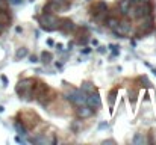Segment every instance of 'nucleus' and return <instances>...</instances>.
Here are the masks:
<instances>
[{
  "instance_id": "nucleus-1",
  "label": "nucleus",
  "mask_w": 156,
  "mask_h": 145,
  "mask_svg": "<svg viewBox=\"0 0 156 145\" xmlns=\"http://www.w3.org/2000/svg\"><path fill=\"white\" fill-rule=\"evenodd\" d=\"M40 27L46 32H53L59 27V18L53 15V12H43L41 17H38Z\"/></svg>"
},
{
  "instance_id": "nucleus-2",
  "label": "nucleus",
  "mask_w": 156,
  "mask_h": 145,
  "mask_svg": "<svg viewBox=\"0 0 156 145\" xmlns=\"http://www.w3.org/2000/svg\"><path fill=\"white\" fill-rule=\"evenodd\" d=\"M87 95H88V94H85L82 89H77V88H73V86H70V89L64 92L65 100H68L70 103H73V104H76V106L85 104Z\"/></svg>"
},
{
  "instance_id": "nucleus-3",
  "label": "nucleus",
  "mask_w": 156,
  "mask_h": 145,
  "mask_svg": "<svg viewBox=\"0 0 156 145\" xmlns=\"http://www.w3.org/2000/svg\"><path fill=\"white\" fill-rule=\"evenodd\" d=\"M34 79L27 77V79H21L17 86H15V92L20 95V98H26V97L32 95V88H34Z\"/></svg>"
},
{
  "instance_id": "nucleus-4",
  "label": "nucleus",
  "mask_w": 156,
  "mask_h": 145,
  "mask_svg": "<svg viewBox=\"0 0 156 145\" xmlns=\"http://www.w3.org/2000/svg\"><path fill=\"white\" fill-rule=\"evenodd\" d=\"M130 30H132V27H130V24H129L127 21H120V23L112 29V33H114L117 38H127V36L130 35Z\"/></svg>"
},
{
  "instance_id": "nucleus-5",
  "label": "nucleus",
  "mask_w": 156,
  "mask_h": 145,
  "mask_svg": "<svg viewBox=\"0 0 156 145\" xmlns=\"http://www.w3.org/2000/svg\"><path fill=\"white\" fill-rule=\"evenodd\" d=\"M85 104H88L91 109H102V98H100V95H99L97 89L87 95V101H85Z\"/></svg>"
},
{
  "instance_id": "nucleus-6",
  "label": "nucleus",
  "mask_w": 156,
  "mask_h": 145,
  "mask_svg": "<svg viewBox=\"0 0 156 145\" xmlns=\"http://www.w3.org/2000/svg\"><path fill=\"white\" fill-rule=\"evenodd\" d=\"M76 115H77L79 119H88L94 115V109H91L88 104H80L76 109Z\"/></svg>"
},
{
  "instance_id": "nucleus-7",
  "label": "nucleus",
  "mask_w": 156,
  "mask_h": 145,
  "mask_svg": "<svg viewBox=\"0 0 156 145\" xmlns=\"http://www.w3.org/2000/svg\"><path fill=\"white\" fill-rule=\"evenodd\" d=\"M58 29L62 30L64 33H70V32H74V30H76V24H74L70 18H61Z\"/></svg>"
},
{
  "instance_id": "nucleus-8",
  "label": "nucleus",
  "mask_w": 156,
  "mask_h": 145,
  "mask_svg": "<svg viewBox=\"0 0 156 145\" xmlns=\"http://www.w3.org/2000/svg\"><path fill=\"white\" fill-rule=\"evenodd\" d=\"M93 15L94 17H97V15H105L106 12H108V5H106V2H103V0H100V2H97L94 6H93Z\"/></svg>"
},
{
  "instance_id": "nucleus-9",
  "label": "nucleus",
  "mask_w": 156,
  "mask_h": 145,
  "mask_svg": "<svg viewBox=\"0 0 156 145\" xmlns=\"http://www.w3.org/2000/svg\"><path fill=\"white\" fill-rule=\"evenodd\" d=\"M40 60H41L43 64L49 65V64H50V62L53 60V53H52V51H49V50H44V51H41V54H40Z\"/></svg>"
},
{
  "instance_id": "nucleus-10",
  "label": "nucleus",
  "mask_w": 156,
  "mask_h": 145,
  "mask_svg": "<svg viewBox=\"0 0 156 145\" xmlns=\"http://www.w3.org/2000/svg\"><path fill=\"white\" fill-rule=\"evenodd\" d=\"M130 6H132V0H121V2H120V5H118V9L121 11V14H123V15H127V12H129Z\"/></svg>"
},
{
  "instance_id": "nucleus-11",
  "label": "nucleus",
  "mask_w": 156,
  "mask_h": 145,
  "mask_svg": "<svg viewBox=\"0 0 156 145\" xmlns=\"http://www.w3.org/2000/svg\"><path fill=\"white\" fill-rule=\"evenodd\" d=\"M14 129L17 130V133H18L20 136H27V129L24 127V124H23V123L15 121V123H14Z\"/></svg>"
},
{
  "instance_id": "nucleus-12",
  "label": "nucleus",
  "mask_w": 156,
  "mask_h": 145,
  "mask_svg": "<svg viewBox=\"0 0 156 145\" xmlns=\"http://www.w3.org/2000/svg\"><path fill=\"white\" fill-rule=\"evenodd\" d=\"M146 142H147V141H146L144 133H141V132L135 133V136H133V139H132V144L133 145H144Z\"/></svg>"
},
{
  "instance_id": "nucleus-13",
  "label": "nucleus",
  "mask_w": 156,
  "mask_h": 145,
  "mask_svg": "<svg viewBox=\"0 0 156 145\" xmlns=\"http://www.w3.org/2000/svg\"><path fill=\"white\" fill-rule=\"evenodd\" d=\"M27 56H29V50L26 47H20L15 51V60H21V59H24Z\"/></svg>"
},
{
  "instance_id": "nucleus-14",
  "label": "nucleus",
  "mask_w": 156,
  "mask_h": 145,
  "mask_svg": "<svg viewBox=\"0 0 156 145\" xmlns=\"http://www.w3.org/2000/svg\"><path fill=\"white\" fill-rule=\"evenodd\" d=\"M118 23H120V20H118L117 17H108V18H106V21H105L106 27H108V29H111V30H112Z\"/></svg>"
},
{
  "instance_id": "nucleus-15",
  "label": "nucleus",
  "mask_w": 156,
  "mask_h": 145,
  "mask_svg": "<svg viewBox=\"0 0 156 145\" xmlns=\"http://www.w3.org/2000/svg\"><path fill=\"white\" fill-rule=\"evenodd\" d=\"M80 89H82L85 94H91L93 91H96V86H94L91 82H83L82 86H80Z\"/></svg>"
},
{
  "instance_id": "nucleus-16",
  "label": "nucleus",
  "mask_w": 156,
  "mask_h": 145,
  "mask_svg": "<svg viewBox=\"0 0 156 145\" xmlns=\"http://www.w3.org/2000/svg\"><path fill=\"white\" fill-rule=\"evenodd\" d=\"M117 94H118V91L117 89H112L109 94H108V101H109V107H111V110L114 109V106H115V98H117Z\"/></svg>"
},
{
  "instance_id": "nucleus-17",
  "label": "nucleus",
  "mask_w": 156,
  "mask_h": 145,
  "mask_svg": "<svg viewBox=\"0 0 156 145\" xmlns=\"http://www.w3.org/2000/svg\"><path fill=\"white\" fill-rule=\"evenodd\" d=\"M127 95H129V100H130L132 103H135V101H136V97H138V91H136V89H130V91L127 92Z\"/></svg>"
},
{
  "instance_id": "nucleus-18",
  "label": "nucleus",
  "mask_w": 156,
  "mask_h": 145,
  "mask_svg": "<svg viewBox=\"0 0 156 145\" xmlns=\"http://www.w3.org/2000/svg\"><path fill=\"white\" fill-rule=\"evenodd\" d=\"M109 50L112 51V56H118V54H120V46H115V44H109Z\"/></svg>"
},
{
  "instance_id": "nucleus-19",
  "label": "nucleus",
  "mask_w": 156,
  "mask_h": 145,
  "mask_svg": "<svg viewBox=\"0 0 156 145\" xmlns=\"http://www.w3.org/2000/svg\"><path fill=\"white\" fill-rule=\"evenodd\" d=\"M27 59H29V62H30V64H38V62H40V57H38V56H35V54L27 56Z\"/></svg>"
},
{
  "instance_id": "nucleus-20",
  "label": "nucleus",
  "mask_w": 156,
  "mask_h": 145,
  "mask_svg": "<svg viewBox=\"0 0 156 145\" xmlns=\"http://www.w3.org/2000/svg\"><path fill=\"white\" fill-rule=\"evenodd\" d=\"M108 129H109V123L108 121H102L99 124V130H108Z\"/></svg>"
},
{
  "instance_id": "nucleus-21",
  "label": "nucleus",
  "mask_w": 156,
  "mask_h": 145,
  "mask_svg": "<svg viewBox=\"0 0 156 145\" xmlns=\"http://www.w3.org/2000/svg\"><path fill=\"white\" fill-rule=\"evenodd\" d=\"M90 53H91V48L90 47H83L80 50V54H90Z\"/></svg>"
},
{
  "instance_id": "nucleus-22",
  "label": "nucleus",
  "mask_w": 156,
  "mask_h": 145,
  "mask_svg": "<svg viewBox=\"0 0 156 145\" xmlns=\"http://www.w3.org/2000/svg\"><path fill=\"white\" fill-rule=\"evenodd\" d=\"M0 79H2V83H3V86H8V83H9V82H8V77L2 74V76H0Z\"/></svg>"
},
{
  "instance_id": "nucleus-23",
  "label": "nucleus",
  "mask_w": 156,
  "mask_h": 145,
  "mask_svg": "<svg viewBox=\"0 0 156 145\" xmlns=\"http://www.w3.org/2000/svg\"><path fill=\"white\" fill-rule=\"evenodd\" d=\"M8 2H9L12 6H17V5H21V3H23V0H8Z\"/></svg>"
},
{
  "instance_id": "nucleus-24",
  "label": "nucleus",
  "mask_w": 156,
  "mask_h": 145,
  "mask_svg": "<svg viewBox=\"0 0 156 145\" xmlns=\"http://www.w3.org/2000/svg\"><path fill=\"white\" fill-rule=\"evenodd\" d=\"M97 51L103 54V53H106V47H103V46H99V47H97Z\"/></svg>"
},
{
  "instance_id": "nucleus-25",
  "label": "nucleus",
  "mask_w": 156,
  "mask_h": 145,
  "mask_svg": "<svg viewBox=\"0 0 156 145\" xmlns=\"http://www.w3.org/2000/svg\"><path fill=\"white\" fill-rule=\"evenodd\" d=\"M15 142H18V144H23V142H24V139H23V138L18 135V136H15Z\"/></svg>"
},
{
  "instance_id": "nucleus-26",
  "label": "nucleus",
  "mask_w": 156,
  "mask_h": 145,
  "mask_svg": "<svg viewBox=\"0 0 156 145\" xmlns=\"http://www.w3.org/2000/svg\"><path fill=\"white\" fill-rule=\"evenodd\" d=\"M102 144H103V145H106V144H115V141H114V139H108V141H103Z\"/></svg>"
},
{
  "instance_id": "nucleus-27",
  "label": "nucleus",
  "mask_w": 156,
  "mask_h": 145,
  "mask_svg": "<svg viewBox=\"0 0 156 145\" xmlns=\"http://www.w3.org/2000/svg\"><path fill=\"white\" fill-rule=\"evenodd\" d=\"M56 48H58V51H62V50H64V46H62L61 43H58V44H56Z\"/></svg>"
},
{
  "instance_id": "nucleus-28",
  "label": "nucleus",
  "mask_w": 156,
  "mask_h": 145,
  "mask_svg": "<svg viewBox=\"0 0 156 145\" xmlns=\"http://www.w3.org/2000/svg\"><path fill=\"white\" fill-rule=\"evenodd\" d=\"M15 32H17V33H21V32H23V27L17 26V27H15Z\"/></svg>"
},
{
  "instance_id": "nucleus-29",
  "label": "nucleus",
  "mask_w": 156,
  "mask_h": 145,
  "mask_svg": "<svg viewBox=\"0 0 156 145\" xmlns=\"http://www.w3.org/2000/svg\"><path fill=\"white\" fill-rule=\"evenodd\" d=\"M55 67L61 70V68H62V62H56V64H55Z\"/></svg>"
},
{
  "instance_id": "nucleus-30",
  "label": "nucleus",
  "mask_w": 156,
  "mask_h": 145,
  "mask_svg": "<svg viewBox=\"0 0 156 145\" xmlns=\"http://www.w3.org/2000/svg\"><path fill=\"white\" fill-rule=\"evenodd\" d=\"M91 44H93V46H99V41H97V40H91Z\"/></svg>"
},
{
  "instance_id": "nucleus-31",
  "label": "nucleus",
  "mask_w": 156,
  "mask_h": 145,
  "mask_svg": "<svg viewBox=\"0 0 156 145\" xmlns=\"http://www.w3.org/2000/svg\"><path fill=\"white\" fill-rule=\"evenodd\" d=\"M47 44H49L50 47H53V46H55V43H53L52 40H47Z\"/></svg>"
},
{
  "instance_id": "nucleus-32",
  "label": "nucleus",
  "mask_w": 156,
  "mask_h": 145,
  "mask_svg": "<svg viewBox=\"0 0 156 145\" xmlns=\"http://www.w3.org/2000/svg\"><path fill=\"white\" fill-rule=\"evenodd\" d=\"M3 112H5V106H2V104H0V113H3Z\"/></svg>"
},
{
  "instance_id": "nucleus-33",
  "label": "nucleus",
  "mask_w": 156,
  "mask_h": 145,
  "mask_svg": "<svg viewBox=\"0 0 156 145\" xmlns=\"http://www.w3.org/2000/svg\"><path fill=\"white\" fill-rule=\"evenodd\" d=\"M152 73H153V74L156 76V68H153V67H152Z\"/></svg>"
},
{
  "instance_id": "nucleus-34",
  "label": "nucleus",
  "mask_w": 156,
  "mask_h": 145,
  "mask_svg": "<svg viewBox=\"0 0 156 145\" xmlns=\"http://www.w3.org/2000/svg\"><path fill=\"white\" fill-rule=\"evenodd\" d=\"M3 5H5V0H0V8H2Z\"/></svg>"
}]
</instances>
